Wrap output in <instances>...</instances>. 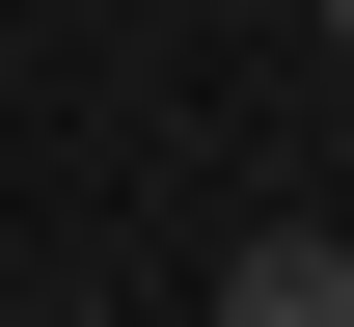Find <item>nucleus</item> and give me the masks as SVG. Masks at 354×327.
Returning <instances> with one entry per match:
<instances>
[{"mask_svg":"<svg viewBox=\"0 0 354 327\" xmlns=\"http://www.w3.org/2000/svg\"><path fill=\"white\" fill-rule=\"evenodd\" d=\"M218 327H354V245H327V218H245V245H218Z\"/></svg>","mask_w":354,"mask_h":327,"instance_id":"nucleus-1","label":"nucleus"},{"mask_svg":"<svg viewBox=\"0 0 354 327\" xmlns=\"http://www.w3.org/2000/svg\"><path fill=\"white\" fill-rule=\"evenodd\" d=\"M327 28H354V0H327Z\"/></svg>","mask_w":354,"mask_h":327,"instance_id":"nucleus-2","label":"nucleus"}]
</instances>
